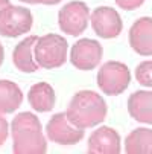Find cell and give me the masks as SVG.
<instances>
[{
  "instance_id": "20",
  "label": "cell",
  "mask_w": 152,
  "mask_h": 154,
  "mask_svg": "<svg viewBox=\"0 0 152 154\" xmlns=\"http://www.w3.org/2000/svg\"><path fill=\"white\" fill-rule=\"evenodd\" d=\"M61 0H35V3H38V5H56Z\"/></svg>"
},
{
  "instance_id": "11",
  "label": "cell",
  "mask_w": 152,
  "mask_h": 154,
  "mask_svg": "<svg viewBox=\"0 0 152 154\" xmlns=\"http://www.w3.org/2000/svg\"><path fill=\"white\" fill-rule=\"evenodd\" d=\"M129 46L143 57H152V18L142 17L129 29Z\"/></svg>"
},
{
  "instance_id": "24",
  "label": "cell",
  "mask_w": 152,
  "mask_h": 154,
  "mask_svg": "<svg viewBox=\"0 0 152 154\" xmlns=\"http://www.w3.org/2000/svg\"><path fill=\"white\" fill-rule=\"evenodd\" d=\"M151 152H152V151H151Z\"/></svg>"
},
{
  "instance_id": "12",
  "label": "cell",
  "mask_w": 152,
  "mask_h": 154,
  "mask_svg": "<svg viewBox=\"0 0 152 154\" xmlns=\"http://www.w3.org/2000/svg\"><path fill=\"white\" fill-rule=\"evenodd\" d=\"M37 35L26 37L25 40H21L18 45L14 48L12 52V63L14 66L25 72V73H34L38 70V63L35 60V45H37Z\"/></svg>"
},
{
  "instance_id": "3",
  "label": "cell",
  "mask_w": 152,
  "mask_h": 154,
  "mask_svg": "<svg viewBox=\"0 0 152 154\" xmlns=\"http://www.w3.org/2000/svg\"><path fill=\"white\" fill-rule=\"evenodd\" d=\"M67 40L58 34L38 37L35 45V60L43 69H56L67 61Z\"/></svg>"
},
{
  "instance_id": "5",
  "label": "cell",
  "mask_w": 152,
  "mask_h": 154,
  "mask_svg": "<svg viewBox=\"0 0 152 154\" xmlns=\"http://www.w3.org/2000/svg\"><path fill=\"white\" fill-rule=\"evenodd\" d=\"M34 26V15L28 8L8 5L0 11V35L15 38L28 34Z\"/></svg>"
},
{
  "instance_id": "23",
  "label": "cell",
  "mask_w": 152,
  "mask_h": 154,
  "mask_svg": "<svg viewBox=\"0 0 152 154\" xmlns=\"http://www.w3.org/2000/svg\"><path fill=\"white\" fill-rule=\"evenodd\" d=\"M21 2H25V3H31V5H34V3H35V0H21Z\"/></svg>"
},
{
  "instance_id": "4",
  "label": "cell",
  "mask_w": 152,
  "mask_h": 154,
  "mask_svg": "<svg viewBox=\"0 0 152 154\" xmlns=\"http://www.w3.org/2000/svg\"><path fill=\"white\" fill-rule=\"evenodd\" d=\"M131 82V72L120 61H106L97 72V87L110 96L123 93Z\"/></svg>"
},
{
  "instance_id": "17",
  "label": "cell",
  "mask_w": 152,
  "mask_h": 154,
  "mask_svg": "<svg viewBox=\"0 0 152 154\" xmlns=\"http://www.w3.org/2000/svg\"><path fill=\"white\" fill-rule=\"evenodd\" d=\"M136 79L145 85L152 89V60L143 61L136 67Z\"/></svg>"
},
{
  "instance_id": "8",
  "label": "cell",
  "mask_w": 152,
  "mask_h": 154,
  "mask_svg": "<svg viewBox=\"0 0 152 154\" xmlns=\"http://www.w3.org/2000/svg\"><path fill=\"white\" fill-rule=\"evenodd\" d=\"M103 55L100 43L90 38H81L72 46L70 61L79 70H91L97 67Z\"/></svg>"
},
{
  "instance_id": "18",
  "label": "cell",
  "mask_w": 152,
  "mask_h": 154,
  "mask_svg": "<svg viewBox=\"0 0 152 154\" xmlns=\"http://www.w3.org/2000/svg\"><path fill=\"white\" fill-rule=\"evenodd\" d=\"M116 3L125 11H134L145 3V0H116Z\"/></svg>"
},
{
  "instance_id": "13",
  "label": "cell",
  "mask_w": 152,
  "mask_h": 154,
  "mask_svg": "<svg viewBox=\"0 0 152 154\" xmlns=\"http://www.w3.org/2000/svg\"><path fill=\"white\" fill-rule=\"evenodd\" d=\"M128 112L134 121L152 125V92H134L128 98Z\"/></svg>"
},
{
  "instance_id": "2",
  "label": "cell",
  "mask_w": 152,
  "mask_h": 154,
  "mask_svg": "<svg viewBox=\"0 0 152 154\" xmlns=\"http://www.w3.org/2000/svg\"><path fill=\"white\" fill-rule=\"evenodd\" d=\"M108 107L100 95L91 90H81L73 95L67 107L69 119L79 128H91L103 122Z\"/></svg>"
},
{
  "instance_id": "9",
  "label": "cell",
  "mask_w": 152,
  "mask_h": 154,
  "mask_svg": "<svg viewBox=\"0 0 152 154\" xmlns=\"http://www.w3.org/2000/svg\"><path fill=\"white\" fill-rule=\"evenodd\" d=\"M90 21H91V28L96 32V35L100 38H106V40L119 37L123 29V23H122L119 12L110 6L96 8L90 15Z\"/></svg>"
},
{
  "instance_id": "15",
  "label": "cell",
  "mask_w": 152,
  "mask_h": 154,
  "mask_svg": "<svg viewBox=\"0 0 152 154\" xmlns=\"http://www.w3.org/2000/svg\"><path fill=\"white\" fill-rule=\"evenodd\" d=\"M23 102L21 89L9 79H0V113H14Z\"/></svg>"
},
{
  "instance_id": "21",
  "label": "cell",
  "mask_w": 152,
  "mask_h": 154,
  "mask_svg": "<svg viewBox=\"0 0 152 154\" xmlns=\"http://www.w3.org/2000/svg\"><path fill=\"white\" fill-rule=\"evenodd\" d=\"M3 60H5V51H3V46L0 43V66L3 64Z\"/></svg>"
},
{
  "instance_id": "6",
  "label": "cell",
  "mask_w": 152,
  "mask_h": 154,
  "mask_svg": "<svg viewBox=\"0 0 152 154\" xmlns=\"http://www.w3.org/2000/svg\"><path fill=\"white\" fill-rule=\"evenodd\" d=\"M90 9L84 2L73 0V2L64 5L58 12V25L64 34L78 37L84 34L90 21Z\"/></svg>"
},
{
  "instance_id": "14",
  "label": "cell",
  "mask_w": 152,
  "mask_h": 154,
  "mask_svg": "<svg viewBox=\"0 0 152 154\" xmlns=\"http://www.w3.org/2000/svg\"><path fill=\"white\" fill-rule=\"evenodd\" d=\"M28 101L35 112L47 113L55 107L56 95L49 82H37L28 92Z\"/></svg>"
},
{
  "instance_id": "16",
  "label": "cell",
  "mask_w": 152,
  "mask_h": 154,
  "mask_svg": "<svg viewBox=\"0 0 152 154\" xmlns=\"http://www.w3.org/2000/svg\"><path fill=\"white\" fill-rule=\"evenodd\" d=\"M125 151L128 154H148L152 151V130L136 128L126 136Z\"/></svg>"
},
{
  "instance_id": "10",
  "label": "cell",
  "mask_w": 152,
  "mask_h": 154,
  "mask_svg": "<svg viewBox=\"0 0 152 154\" xmlns=\"http://www.w3.org/2000/svg\"><path fill=\"white\" fill-rule=\"evenodd\" d=\"M120 134L111 127H100L93 131L88 137V152L91 154H119L122 151L120 146Z\"/></svg>"
},
{
  "instance_id": "22",
  "label": "cell",
  "mask_w": 152,
  "mask_h": 154,
  "mask_svg": "<svg viewBox=\"0 0 152 154\" xmlns=\"http://www.w3.org/2000/svg\"><path fill=\"white\" fill-rule=\"evenodd\" d=\"M8 5H11L9 0H0V11H2L3 8H6Z\"/></svg>"
},
{
  "instance_id": "7",
  "label": "cell",
  "mask_w": 152,
  "mask_h": 154,
  "mask_svg": "<svg viewBox=\"0 0 152 154\" xmlns=\"http://www.w3.org/2000/svg\"><path fill=\"white\" fill-rule=\"evenodd\" d=\"M46 133L47 137L59 145H75L84 137V128H79L75 125L67 113H56L53 115L47 125H46Z\"/></svg>"
},
{
  "instance_id": "1",
  "label": "cell",
  "mask_w": 152,
  "mask_h": 154,
  "mask_svg": "<svg viewBox=\"0 0 152 154\" xmlns=\"http://www.w3.org/2000/svg\"><path fill=\"white\" fill-rule=\"evenodd\" d=\"M12 151L14 152H35L43 154L47 151V140L43 134L40 119L29 113H18L11 122Z\"/></svg>"
},
{
  "instance_id": "19",
  "label": "cell",
  "mask_w": 152,
  "mask_h": 154,
  "mask_svg": "<svg viewBox=\"0 0 152 154\" xmlns=\"http://www.w3.org/2000/svg\"><path fill=\"white\" fill-rule=\"evenodd\" d=\"M9 124H8V121L2 116V113H0V146H2L5 142H6V139H8V136H9Z\"/></svg>"
}]
</instances>
